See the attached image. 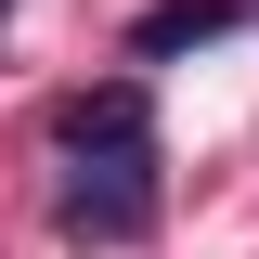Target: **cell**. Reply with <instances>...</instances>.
Instances as JSON below:
<instances>
[{"instance_id": "1", "label": "cell", "mask_w": 259, "mask_h": 259, "mask_svg": "<svg viewBox=\"0 0 259 259\" xmlns=\"http://www.w3.org/2000/svg\"><path fill=\"white\" fill-rule=\"evenodd\" d=\"M65 194H52V221L78 233V246H143L156 233V104H143V78H104V91L65 104Z\"/></svg>"}, {"instance_id": "2", "label": "cell", "mask_w": 259, "mask_h": 259, "mask_svg": "<svg viewBox=\"0 0 259 259\" xmlns=\"http://www.w3.org/2000/svg\"><path fill=\"white\" fill-rule=\"evenodd\" d=\"M221 26H233V0H156V13L130 26V52H143V65H168V52H207Z\"/></svg>"}, {"instance_id": "3", "label": "cell", "mask_w": 259, "mask_h": 259, "mask_svg": "<svg viewBox=\"0 0 259 259\" xmlns=\"http://www.w3.org/2000/svg\"><path fill=\"white\" fill-rule=\"evenodd\" d=\"M0 13H13V0H0Z\"/></svg>"}]
</instances>
